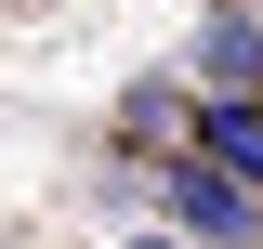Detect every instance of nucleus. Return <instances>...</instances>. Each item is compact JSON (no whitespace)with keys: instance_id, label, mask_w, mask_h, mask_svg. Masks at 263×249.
Segmentation results:
<instances>
[{"instance_id":"obj_3","label":"nucleus","mask_w":263,"mask_h":249,"mask_svg":"<svg viewBox=\"0 0 263 249\" xmlns=\"http://www.w3.org/2000/svg\"><path fill=\"white\" fill-rule=\"evenodd\" d=\"M197 79L211 92H263V13H211L197 27Z\"/></svg>"},{"instance_id":"obj_1","label":"nucleus","mask_w":263,"mask_h":249,"mask_svg":"<svg viewBox=\"0 0 263 249\" xmlns=\"http://www.w3.org/2000/svg\"><path fill=\"white\" fill-rule=\"evenodd\" d=\"M171 223L211 249H263V184H237L224 157H171Z\"/></svg>"},{"instance_id":"obj_2","label":"nucleus","mask_w":263,"mask_h":249,"mask_svg":"<svg viewBox=\"0 0 263 249\" xmlns=\"http://www.w3.org/2000/svg\"><path fill=\"white\" fill-rule=\"evenodd\" d=\"M184 144H197V157H224L237 184H263V92H211Z\"/></svg>"}]
</instances>
